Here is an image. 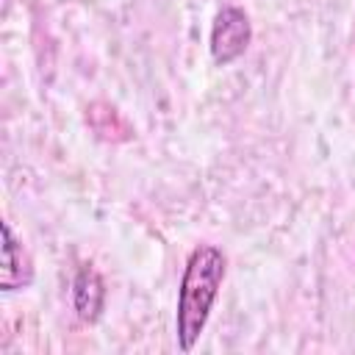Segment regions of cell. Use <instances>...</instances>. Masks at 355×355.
Returning <instances> with one entry per match:
<instances>
[{
  "label": "cell",
  "instance_id": "cell-1",
  "mask_svg": "<svg viewBox=\"0 0 355 355\" xmlns=\"http://www.w3.org/2000/svg\"><path fill=\"white\" fill-rule=\"evenodd\" d=\"M225 280V255L219 247L214 244H200L191 250L183 277H180V288H178V316H175V327H178V347L183 352H191L205 322L208 313L216 302V294L222 288Z\"/></svg>",
  "mask_w": 355,
  "mask_h": 355
},
{
  "label": "cell",
  "instance_id": "cell-2",
  "mask_svg": "<svg viewBox=\"0 0 355 355\" xmlns=\"http://www.w3.org/2000/svg\"><path fill=\"white\" fill-rule=\"evenodd\" d=\"M252 39V25L250 17L236 8V6H225L216 17H214V28H211V55L216 64H230L236 61Z\"/></svg>",
  "mask_w": 355,
  "mask_h": 355
},
{
  "label": "cell",
  "instance_id": "cell-3",
  "mask_svg": "<svg viewBox=\"0 0 355 355\" xmlns=\"http://www.w3.org/2000/svg\"><path fill=\"white\" fill-rule=\"evenodd\" d=\"M33 277L31 261L22 250V244L14 239V230L8 222H3V269H0V288L3 291H14L28 286Z\"/></svg>",
  "mask_w": 355,
  "mask_h": 355
},
{
  "label": "cell",
  "instance_id": "cell-4",
  "mask_svg": "<svg viewBox=\"0 0 355 355\" xmlns=\"http://www.w3.org/2000/svg\"><path fill=\"white\" fill-rule=\"evenodd\" d=\"M86 122H89V128L94 130V136H97L100 141L119 144V141H130V139H133V128L128 125V119H125L111 103H103V100L89 103V108H86Z\"/></svg>",
  "mask_w": 355,
  "mask_h": 355
},
{
  "label": "cell",
  "instance_id": "cell-5",
  "mask_svg": "<svg viewBox=\"0 0 355 355\" xmlns=\"http://www.w3.org/2000/svg\"><path fill=\"white\" fill-rule=\"evenodd\" d=\"M103 300H105V288H103L100 275L89 263L80 266V272L75 275V283H72V302H75L78 316L83 322H94L103 311Z\"/></svg>",
  "mask_w": 355,
  "mask_h": 355
}]
</instances>
